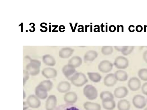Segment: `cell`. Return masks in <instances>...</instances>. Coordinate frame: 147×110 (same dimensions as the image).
<instances>
[{
    "label": "cell",
    "mask_w": 147,
    "mask_h": 110,
    "mask_svg": "<svg viewBox=\"0 0 147 110\" xmlns=\"http://www.w3.org/2000/svg\"><path fill=\"white\" fill-rule=\"evenodd\" d=\"M74 50L70 48H66L62 49L59 52V56L62 58H67L72 54Z\"/></svg>",
    "instance_id": "cell-23"
},
{
    "label": "cell",
    "mask_w": 147,
    "mask_h": 110,
    "mask_svg": "<svg viewBox=\"0 0 147 110\" xmlns=\"http://www.w3.org/2000/svg\"><path fill=\"white\" fill-rule=\"evenodd\" d=\"M62 72L65 77L70 80L73 76L78 72L75 68L68 64L65 65L63 67Z\"/></svg>",
    "instance_id": "cell-9"
},
{
    "label": "cell",
    "mask_w": 147,
    "mask_h": 110,
    "mask_svg": "<svg viewBox=\"0 0 147 110\" xmlns=\"http://www.w3.org/2000/svg\"><path fill=\"white\" fill-rule=\"evenodd\" d=\"M117 81L114 74L110 73L107 74L105 77L104 80V85L107 87H112L116 84Z\"/></svg>",
    "instance_id": "cell-15"
},
{
    "label": "cell",
    "mask_w": 147,
    "mask_h": 110,
    "mask_svg": "<svg viewBox=\"0 0 147 110\" xmlns=\"http://www.w3.org/2000/svg\"><path fill=\"white\" fill-rule=\"evenodd\" d=\"M136 30L137 32H141L143 30L142 26L140 25H137L136 27Z\"/></svg>",
    "instance_id": "cell-34"
},
{
    "label": "cell",
    "mask_w": 147,
    "mask_h": 110,
    "mask_svg": "<svg viewBox=\"0 0 147 110\" xmlns=\"http://www.w3.org/2000/svg\"><path fill=\"white\" fill-rule=\"evenodd\" d=\"M98 56V54L94 51L90 50L85 54L84 59L85 61H93Z\"/></svg>",
    "instance_id": "cell-24"
},
{
    "label": "cell",
    "mask_w": 147,
    "mask_h": 110,
    "mask_svg": "<svg viewBox=\"0 0 147 110\" xmlns=\"http://www.w3.org/2000/svg\"><path fill=\"white\" fill-rule=\"evenodd\" d=\"M63 99L66 103L71 104L74 103L77 101L78 96L75 93L69 92L65 94Z\"/></svg>",
    "instance_id": "cell-13"
},
{
    "label": "cell",
    "mask_w": 147,
    "mask_h": 110,
    "mask_svg": "<svg viewBox=\"0 0 147 110\" xmlns=\"http://www.w3.org/2000/svg\"><path fill=\"white\" fill-rule=\"evenodd\" d=\"M87 74L90 79L94 82H99L102 78L101 75L97 72H88Z\"/></svg>",
    "instance_id": "cell-25"
},
{
    "label": "cell",
    "mask_w": 147,
    "mask_h": 110,
    "mask_svg": "<svg viewBox=\"0 0 147 110\" xmlns=\"http://www.w3.org/2000/svg\"><path fill=\"white\" fill-rule=\"evenodd\" d=\"M70 80L73 85L77 87H82L88 82L86 75L81 72L76 73Z\"/></svg>",
    "instance_id": "cell-1"
},
{
    "label": "cell",
    "mask_w": 147,
    "mask_h": 110,
    "mask_svg": "<svg viewBox=\"0 0 147 110\" xmlns=\"http://www.w3.org/2000/svg\"><path fill=\"white\" fill-rule=\"evenodd\" d=\"M26 102L29 107L33 109L38 108L41 104L39 99L34 95L29 96L26 99Z\"/></svg>",
    "instance_id": "cell-8"
},
{
    "label": "cell",
    "mask_w": 147,
    "mask_h": 110,
    "mask_svg": "<svg viewBox=\"0 0 147 110\" xmlns=\"http://www.w3.org/2000/svg\"><path fill=\"white\" fill-rule=\"evenodd\" d=\"M71 88L70 84L67 81H62L60 82L57 87L58 91L62 93L68 92L70 90Z\"/></svg>",
    "instance_id": "cell-16"
},
{
    "label": "cell",
    "mask_w": 147,
    "mask_h": 110,
    "mask_svg": "<svg viewBox=\"0 0 147 110\" xmlns=\"http://www.w3.org/2000/svg\"><path fill=\"white\" fill-rule=\"evenodd\" d=\"M135 28L134 25H130L128 27L129 31L131 32H134L135 31V30L133 29V28Z\"/></svg>",
    "instance_id": "cell-37"
},
{
    "label": "cell",
    "mask_w": 147,
    "mask_h": 110,
    "mask_svg": "<svg viewBox=\"0 0 147 110\" xmlns=\"http://www.w3.org/2000/svg\"><path fill=\"white\" fill-rule=\"evenodd\" d=\"M40 62L36 60H32L26 66V70L30 75L35 76L38 74L40 71Z\"/></svg>",
    "instance_id": "cell-2"
},
{
    "label": "cell",
    "mask_w": 147,
    "mask_h": 110,
    "mask_svg": "<svg viewBox=\"0 0 147 110\" xmlns=\"http://www.w3.org/2000/svg\"><path fill=\"white\" fill-rule=\"evenodd\" d=\"M55 110H80L78 108L71 104L66 103L59 105Z\"/></svg>",
    "instance_id": "cell-26"
},
{
    "label": "cell",
    "mask_w": 147,
    "mask_h": 110,
    "mask_svg": "<svg viewBox=\"0 0 147 110\" xmlns=\"http://www.w3.org/2000/svg\"><path fill=\"white\" fill-rule=\"evenodd\" d=\"M119 25H117V32H119Z\"/></svg>",
    "instance_id": "cell-39"
},
{
    "label": "cell",
    "mask_w": 147,
    "mask_h": 110,
    "mask_svg": "<svg viewBox=\"0 0 147 110\" xmlns=\"http://www.w3.org/2000/svg\"><path fill=\"white\" fill-rule=\"evenodd\" d=\"M81 58L78 56H74L68 61V64L76 68L79 67L82 64Z\"/></svg>",
    "instance_id": "cell-21"
},
{
    "label": "cell",
    "mask_w": 147,
    "mask_h": 110,
    "mask_svg": "<svg viewBox=\"0 0 147 110\" xmlns=\"http://www.w3.org/2000/svg\"><path fill=\"white\" fill-rule=\"evenodd\" d=\"M132 103L134 106L136 108L142 109L146 105L147 101L144 96L138 94L133 97Z\"/></svg>",
    "instance_id": "cell-4"
},
{
    "label": "cell",
    "mask_w": 147,
    "mask_h": 110,
    "mask_svg": "<svg viewBox=\"0 0 147 110\" xmlns=\"http://www.w3.org/2000/svg\"><path fill=\"white\" fill-rule=\"evenodd\" d=\"M102 105L103 108L107 110H113L116 106L115 102L114 100L102 101Z\"/></svg>",
    "instance_id": "cell-22"
},
{
    "label": "cell",
    "mask_w": 147,
    "mask_h": 110,
    "mask_svg": "<svg viewBox=\"0 0 147 110\" xmlns=\"http://www.w3.org/2000/svg\"><path fill=\"white\" fill-rule=\"evenodd\" d=\"M138 74L142 80L147 81V68H142L140 69L138 72Z\"/></svg>",
    "instance_id": "cell-29"
},
{
    "label": "cell",
    "mask_w": 147,
    "mask_h": 110,
    "mask_svg": "<svg viewBox=\"0 0 147 110\" xmlns=\"http://www.w3.org/2000/svg\"><path fill=\"white\" fill-rule=\"evenodd\" d=\"M83 94L89 100H94L97 97L98 91L96 88L91 85H87L84 88Z\"/></svg>",
    "instance_id": "cell-3"
},
{
    "label": "cell",
    "mask_w": 147,
    "mask_h": 110,
    "mask_svg": "<svg viewBox=\"0 0 147 110\" xmlns=\"http://www.w3.org/2000/svg\"><path fill=\"white\" fill-rule=\"evenodd\" d=\"M57 99L54 95H51L47 98L45 104L46 110H55L56 107Z\"/></svg>",
    "instance_id": "cell-10"
},
{
    "label": "cell",
    "mask_w": 147,
    "mask_h": 110,
    "mask_svg": "<svg viewBox=\"0 0 147 110\" xmlns=\"http://www.w3.org/2000/svg\"><path fill=\"white\" fill-rule=\"evenodd\" d=\"M42 75L47 79L54 78L57 75V72L54 68H46L42 71Z\"/></svg>",
    "instance_id": "cell-14"
},
{
    "label": "cell",
    "mask_w": 147,
    "mask_h": 110,
    "mask_svg": "<svg viewBox=\"0 0 147 110\" xmlns=\"http://www.w3.org/2000/svg\"><path fill=\"white\" fill-rule=\"evenodd\" d=\"M127 86L132 91H135L139 90L141 87V82L137 77H134L130 78L127 82Z\"/></svg>",
    "instance_id": "cell-7"
},
{
    "label": "cell",
    "mask_w": 147,
    "mask_h": 110,
    "mask_svg": "<svg viewBox=\"0 0 147 110\" xmlns=\"http://www.w3.org/2000/svg\"><path fill=\"white\" fill-rule=\"evenodd\" d=\"M116 27L115 26L112 25H110L109 28V31L111 32H113L116 30Z\"/></svg>",
    "instance_id": "cell-36"
},
{
    "label": "cell",
    "mask_w": 147,
    "mask_h": 110,
    "mask_svg": "<svg viewBox=\"0 0 147 110\" xmlns=\"http://www.w3.org/2000/svg\"><path fill=\"white\" fill-rule=\"evenodd\" d=\"M141 91L143 94L147 95V82L144 83L142 86Z\"/></svg>",
    "instance_id": "cell-33"
},
{
    "label": "cell",
    "mask_w": 147,
    "mask_h": 110,
    "mask_svg": "<svg viewBox=\"0 0 147 110\" xmlns=\"http://www.w3.org/2000/svg\"><path fill=\"white\" fill-rule=\"evenodd\" d=\"M144 110H147V107L145 108Z\"/></svg>",
    "instance_id": "cell-40"
},
{
    "label": "cell",
    "mask_w": 147,
    "mask_h": 110,
    "mask_svg": "<svg viewBox=\"0 0 147 110\" xmlns=\"http://www.w3.org/2000/svg\"><path fill=\"white\" fill-rule=\"evenodd\" d=\"M143 58L144 61L147 63V50L144 52L143 55Z\"/></svg>",
    "instance_id": "cell-35"
},
{
    "label": "cell",
    "mask_w": 147,
    "mask_h": 110,
    "mask_svg": "<svg viewBox=\"0 0 147 110\" xmlns=\"http://www.w3.org/2000/svg\"><path fill=\"white\" fill-rule=\"evenodd\" d=\"M100 97L102 101L114 100L113 95L109 91H105L102 92L100 94Z\"/></svg>",
    "instance_id": "cell-27"
},
{
    "label": "cell",
    "mask_w": 147,
    "mask_h": 110,
    "mask_svg": "<svg viewBox=\"0 0 147 110\" xmlns=\"http://www.w3.org/2000/svg\"><path fill=\"white\" fill-rule=\"evenodd\" d=\"M121 32H123V26L122 25H121Z\"/></svg>",
    "instance_id": "cell-38"
},
{
    "label": "cell",
    "mask_w": 147,
    "mask_h": 110,
    "mask_svg": "<svg viewBox=\"0 0 147 110\" xmlns=\"http://www.w3.org/2000/svg\"><path fill=\"white\" fill-rule=\"evenodd\" d=\"M114 64L117 69H124L126 68L129 64V60L126 58L119 56L115 59Z\"/></svg>",
    "instance_id": "cell-5"
},
{
    "label": "cell",
    "mask_w": 147,
    "mask_h": 110,
    "mask_svg": "<svg viewBox=\"0 0 147 110\" xmlns=\"http://www.w3.org/2000/svg\"><path fill=\"white\" fill-rule=\"evenodd\" d=\"M40 84L43 85L47 88L48 91H50L53 87V83L49 80H45L41 81Z\"/></svg>",
    "instance_id": "cell-31"
},
{
    "label": "cell",
    "mask_w": 147,
    "mask_h": 110,
    "mask_svg": "<svg viewBox=\"0 0 147 110\" xmlns=\"http://www.w3.org/2000/svg\"><path fill=\"white\" fill-rule=\"evenodd\" d=\"M131 105L129 101L126 99H122L119 101L117 104L118 110H129Z\"/></svg>",
    "instance_id": "cell-18"
},
{
    "label": "cell",
    "mask_w": 147,
    "mask_h": 110,
    "mask_svg": "<svg viewBox=\"0 0 147 110\" xmlns=\"http://www.w3.org/2000/svg\"><path fill=\"white\" fill-rule=\"evenodd\" d=\"M114 47L117 50L121 52L125 56L129 54L134 49V46H115Z\"/></svg>",
    "instance_id": "cell-19"
},
{
    "label": "cell",
    "mask_w": 147,
    "mask_h": 110,
    "mask_svg": "<svg viewBox=\"0 0 147 110\" xmlns=\"http://www.w3.org/2000/svg\"><path fill=\"white\" fill-rule=\"evenodd\" d=\"M113 65L112 63L107 60H104L99 64L98 68V70L103 73H108L112 69Z\"/></svg>",
    "instance_id": "cell-11"
},
{
    "label": "cell",
    "mask_w": 147,
    "mask_h": 110,
    "mask_svg": "<svg viewBox=\"0 0 147 110\" xmlns=\"http://www.w3.org/2000/svg\"><path fill=\"white\" fill-rule=\"evenodd\" d=\"M23 84L24 86L27 80L28 79L30 74L26 70H23Z\"/></svg>",
    "instance_id": "cell-32"
},
{
    "label": "cell",
    "mask_w": 147,
    "mask_h": 110,
    "mask_svg": "<svg viewBox=\"0 0 147 110\" xmlns=\"http://www.w3.org/2000/svg\"><path fill=\"white\" fill-rule=\"evenodd\" d=\"M43 62L47 65L49 66H53L55 64V61L53 57L49 55H47L43 57Z\"/></svg>",
    "instance_id": "cell-28"
},
{
    "label": "cell",
    "mask_w": 147,
    "mask_h": 110,
    "mask_svg": "<svg viewBox=\"0 0 147 110\" xmlns=\"http://www.w3.org/2000/svg\"></svg>",
    "instance_id": "cell-41"
},
{
    "label": "cell",
    "mask_w": 147,
    "mask_h": 110,
    "mask_svg": "<svg viewBox=\"0 0 147 110\" xmlns=\"http://www.w3.org/2000/svg\"><path fill=\"white\" fill-rule=\"evenodd\" d=\"M113 50V48L111 46H104L101 49L102 53L105 55L111 54Z\"/></svg>",
    "instance_id": "cell-30"
},
{
    "label": "cell",
    "mask_w": 147,
    "mask_h": 110,
    "mask_svg": "<svg viewBox=\"0 0 147 110\" xmlns=\"http://www.w3.org/2000/svg\"><path fill=\"white\" fill-rule=\"evenodd\" d=\"M35 92V95L39 99H45L48 96V91L47 88L44 86L40 83L36 87Z\"/></svg>",
    "instance_id": "cell-6"
},
{
    "label": "cell",
    "mask_w": 147,
    "mask_h": 110,
    "mask_svg": "<svg viewBox=\"0 0 147 110\" xmlns=\"http://www.w3.org/2000/svg\"></svg>",
    "instance_id": "cell-42"
},
{
    "label": "cell",
    "mask_w": 147,
    "mask_h": 110,
    "mask_svg": "<svg viewBox=\"0 0 147 110\" xmlns=\"http://www.w3.org/2000/svg\"><path fill=\"white\" fill-rule=\"evenodd\" d=\"M114 74L117 81H125L127 80L128 79L127 73L125 71L118 70L116 71Z\"/></svg>",
    "instance_id": "cell-17"
},
{
    "label": "cell",
    "mask_w": 147,
    "mask_h": 110,
    "mask_svg": "<svg viewBox=\"0 0 147 110\" xmlns=\"http://www.w3.org/2000/svg\"><path fill=\"white\" fill-rule=\"evenodd\" d=\"M83 107L86 110H101V107L98 103L90 102H86L83 104Z\"/></svg>",
    "instance_id": "cell-20"
},
{
    "label": "cell",
    "mask_w": 147,
    "mask_h": 110,
    "mask_svg": "<svg viewBox=\"0 0 147 110\" xmlns=\"http://www.w3.org/2000/svg\"><path fill=\"white\" fill-rule=\"evenodd\" d=\"M128 93V90L126 87L121 86L115 89L114 91V95L116 98L121 99L126 97Z\"/></svg>",
    "instance_id": "cell-12"
}]
</instances>
